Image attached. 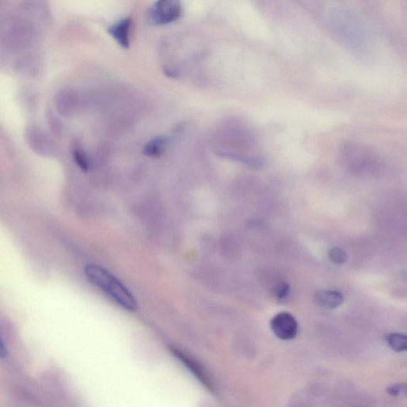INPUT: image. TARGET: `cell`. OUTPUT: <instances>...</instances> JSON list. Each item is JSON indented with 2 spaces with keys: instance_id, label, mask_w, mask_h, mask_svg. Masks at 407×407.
<instances>
[{
  "instance_id": "obj_1",
  "label": "cell",
  "mask_w": 407,
  "mask_h": 407,
  "mask_svg": "<svg viewBox=\"0 0 407 407\" xmlns=\"http://www.w3.org/2000/svg\"><path fill=\"white\" fill-rule=\"evenodd\" d=\"M85 273L92 285L101 289L123 309L129 311H136L138 309L135 298L110 272L98 265L89 264L85 266Z\"/></svg>"
},
{
  "instance_id": "obj_2",
  "label": "cell",
  "mask_w": 407,
  "mask_h": 407,
  "mask_svg": "<svg viewBox=\"0 0 407 407\" xmlns=\"http://www.w3.org/2000/svg\"><path fill=\"white\" fill-rule=\"evenodd\" d=\"M330 23L337 38L347 45L357 50H362L367 38L364 25L354 13L343 9L330 13Z\"/></svg>"
},
{
  "instance_id": "obj_3",
  "label": "cell",
  "mask_w": 407,
  "mask_h": 407,
  "mask_svg": "<svg viewBox=\"0 0 407 407\" xmlns=\"http://www.w3.org/2000/svg\"><path fill=\"white\" fill-rule=\"evenodd\" d=\"M343 161L352 168H362L376 164L378 157L371 146L356 141H347L340 146Z\"/></svg>"
},
{
  "instance_id": "obj_4",
  "label": "cell",
  "mask_w": 407,
  "mask_h": 407,
  "mask_svg": "<svg viewBox=\"0 0 407 407\" xmlns=\"http://www.w3.org/2000/svg\"><path fill=\"white\" fill-rule=\"evenodd\" d=\"M183 6L175 0H161L152 6L150 17L156 25H166L177 21L181 17Z\"/></svg>"
},
{
  "instance_id": "obj_5",
  "label": "cell",
  "mask_w": 407,
  "mask_h": 407,
  "mask_svg": "<svg viewBox=\"0 0 407 407\" xmlns=\"http://www.w3.org/2000/svg\"><path fill=\"white\" fill-rule=\"evenodd\" d=\"M271 329L280 340H291L295 339L298 332L297 320L291 313L281 312L271 319Z\"/></svg>"
},
{
  "instance_id": "obj_6",
  "label": "cell",
  "mask_w": 407,
  "mask_h": 407,
  "mask_svg": "<svg viewBox=\"0 0 407 407\" xmlns=\"http://www.w3.org/2000/svg\"><path fill=\"white\" fill-rule=\"evenodd\" d=\"M131 24V18H125L112 26L108 31L109 34L124 49H129L130 46V30Z\"/></svg>"
},
{
  "instance_id": "obj_7",
  "label": "cell",
  "mask_w": 407,
  "mask_h": 407,
  "mask_svg": "<svg viewBox=\"0 0 407 407\" xmlns=\"http://www.w3.org/2000/svg\"><path fill=\"white\" fill-rule=\"evenodd\" d=\"M315 302L324 308L336 309L343 304L344 297L337 291H319L315 295Z\"/></svg>"
},
{
  "instance_id": "obj_8",
  "label": "cell",
  "mask_w": 407,
  "mask_h": 407,
  "mask_svg": "<svg viewBox=\"0 0 407 407\" xmlns=\"http://www.w3.org/2000/svg\"><path fill=\"white\" fill-rule=\"evenodd\" d=\"M168 146V139L158 136L153 139L144 146L143 152L146 156L158 158L161 156Z\"/></svg>"
},
{
  "instance_id": "obj_9",
  "label": "cell",
  "mask_w": 407,
  "mask_h": 407,
  "mask_svg": "<svg viewBox=\"0 0 407 407\" xmlns=\"http://www.w3.org/2000/svg\"><path fill=\"white\" fill-rule=\"evenodd\" d=\"M386 342L393 351L397 352H405L407 349L406 337L402 333L394 332L386 337Z\"/></svg>"
},
{
  "instance_id": "obj_10",
  "label": "cell",
  "mask_w": 407,
  "mask_h": 407,
  "mask_svg": "<svg viewBox=\"0 0 407 407\" xmlns=\"http://www.w3.org/2000/svg\"><path fill=\"white\" fill-rule=\"evenodd\" d=\"M329 259L333 264H344L348 260L349 256L347 253L339 248L332 249L328 253Z\"/></svg>"
},
{
  "instance_id": "obj_11",
  "label": "cell",
  "mask_w": 407,
  "mask_h": 407,
  "mask_svg": "<svg viewBox=\"0 0 407 407\" xmlns=\"http://www.w3.org/2000/svg\"><path fill=\"white\" fill-rule=\"evenodd\" d=\"M73 158H75L76 163L82 170L87 171L89 169V160L82 150L75 149V151H73Z\"/></svg>"
},
{
  "instance_id": "obj_12",
  "label": "cell",
  "mask_w": 407,
  "mask_h": 407,
  "mask_svg": "<svg viewBox=\"0 0 407 407\" xmlns=\"http://www.w3.org/2000/svg\"><path fill=\"white\" fill-rule=\"evenodd\" d=\"M291 288L290 285L283 283L278 286L276 291V297L279 302H286L290 297Z\"/></svg>"
},
{
  "instance_id": "obj_13",
  "label": "cell",
  "mask_w": 407,
  "mask_h": 407,
  "mask_svg": "<svg viewBox=\"0 0 407 407\" xmlns=\"http://www.w3.org/2000/svg\"><path fill=\"white\" fill-rule=\"evenodd\" d=\"M406 386L405 384H393L386 389V392L391 396H398L400 394H406Z\"/></svg>"
},
{
  "instance_id": "obj_14",
  "label": "cell",
  "mask_w": 407,
  "mask_h": 407,
  "mask_svg": "<svg viewBox=\"0 0 407 407\" xmlns=\"http://www.w3.org/2000/svg\"><path fill=\"white\" fill-rule=\"evenodd\" d=\"M6 355H8V352H6L2 337L0 335V358H4Z\"/></svg>"
}]
</instances>
